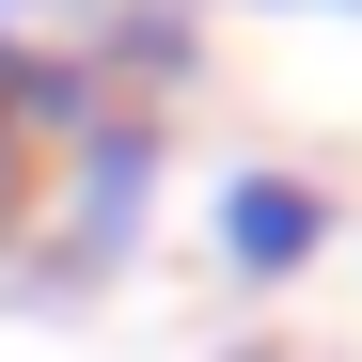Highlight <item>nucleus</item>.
Returning a JSON list of instances; mask_svg holds the SVG:
<instances>
[{
    "mask_svg": "<svg viewBox=\"0 0 362 362\" xmlns=\"http://www.w3.org/2000/svg\"><path fill=\"white\" fill-rule=\"evenodd\" d=\"M142 189H158V110H95V127H79V158H64V205H47V284L127 268Z\"/></svg>",
    "mask_w": 362,
    "mask_h": 362,
    "instance_id": "obj_1",
    "label": "nucleus"
},
{
    "mask_svg": "<svg viewBox=\"0 0 362 362\" xmlns=\"http://www.w3.org/2000/svg\"><path fill=\"white\" fill-rule=\"evenodd\" d=\"M205 236H221V268H236V284H299V268L331 252V205L299 189V173H236V189L205 205Z\"/></svg>",
    "mask_w": 362,
    "mask_h": 362,
    "instance_id": "obj_2",
    "label": "nucleus"
},
{
    "mask_svg": "<svg viewBox=\"0 0 362 362\" xmlns=\"http://www.w3.org/2000/svg\"><path fill=\"white\" fill-rule=\"evenodd\" d=\"M32 189H47V173H32V127H16V110H0V236L32 221Z\"/></svg>",
    "mask_w": 362,
    "mask_h": 362,
    "instance_id": "obj_3",
    "label": "nucleus"
},
{
    "mask_svg": "<svg viewBox=\"0 0 362 362\" xmlns=\"http://www.w3.org/2000/svg\"><path fill=\"white\" fill-rule=\"evenodd\" d=\"M236 362H315V346H236Z\"/></svg>",
    "mask_w": 362,
    "mask_h": 362,
    "instance_id": "obj_4",
    "label": "nucleus"
},
{
    "mask_svg": "<svg viewBox=\"0 0 362 362\" xmlns=\"http://www.w3.org/2000/svg\"><path fill=\"white\" fill-rule=\"evenodd\" d=\"M16 16H32V0H0V47H16Z\"/></svg>",
    "mask_w": 362,
    "mask_h": 362,
    "instance_id": "obj_5",
    "label": "nucleus"
}]
</instances>
